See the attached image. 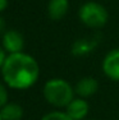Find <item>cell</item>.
I'll use <instances>...</instances> for the list:
<instances>
[{
    "label": "cell",
    "instance_id": "cell-1",
    "mask_svg": "<svg viewBox=\"0 0 119 120\" xmlns=\"http://www.w3.org/2000/svg\"><path fill=\"white\" fill-rule=\"evenodd\" d=\"M0 72L3 82L8 88L26 91L38 81L40 65L32 55L22 51L8 55Z\"/></svg>",
    "mask_w": 119,
    "mask_h": 120
},
{
    "label": "cell",
    "instance_id": "cell-2",
    "mask_svg": "<svg viewBox=\"0 0 119 120\" xmlns=\"http://www.w3.org/2000/svg\"><path fill=\"white\" fill-rule=\"evenodd\" d=\"M45 101L55 109H65L76 97L74 87L63 78H50L42 88Z\"/></svg>",
    "mask_w": 119,
    "mask_h": 120
},
{
    "label": "cell",
    "instance_id": "cell-3",
    "mask_svg": "<svg viewBox=\"0 0 119 120\" xmlns=\"http://www.w3.org/2000/svg\"><path fill=\"white\" fill-rule=\"evenodd\" d=\"M78 18L81 23L91 30H100L109 21L107 9L96 1H87L79 7Z\"/></svg>",
    "mask_w": 119,
    "mask_h": 120
},
{
    "label": "cell",
    "instance_id": "cell-4",
    "mask_svg": "<svg viewBox=\"0 0 119 120\" xmlns=\"http://www.w3.org/2000/svg\"><path fill=\"white\" fill-rule=\"evenodd\" d=\"M1 47L8 55L22 52L24 49V37L17 30H7L1 35Z\"/></svg>",
    "mask_w": 119,
    "mask_h": 120
},
{
    "label": "cell",
    "instance_id": "cell-5",
    "mask_svg": "<svg viewBox=\"0 0 119 120\" xmlns=\"http://www.w3.org/2000/svg\"><path fill=\"white\" fill-rule=\"evenodd\" d=\"M101 69L109 79L119 82V47L111 49L104 56L101 63Z\"/></svg>",
    "mask_w": 119,
    "mask_h": 120
},
{
    "label": "cell",
    "instance_id": "cell-6",
    "mask_svg": "<svg viewBox=\"0 0 119 120\" xmlns=\"http://www.w3.org/2000/svg\"><path fill=\"white\" fill-rule=\"evenodd\" d=\"M99 37L97 36H91V37H81L77 38L72 44L70 52L73 56H84L91 54L95 47L99 45Z\"/></svg>",
    "mask_w": 119,
    "mask_h": 120
},
{
    "label": "cell",
    "instance_id": "cell-7",
    "mask_svg": "<svg viewBox=\"0 0 119 120\" xmlns=\"http://www.w3.org/2000/svg\"><path fill=\"white\" fill-rule=\"evenodd\" d=\"M88 102L86 101V98H82V97H74L65 107V112L73 120H84L88 115Z\"/></svg>",
    "mask_w": 119,
    "mask_h": 120
},
{
    "label": "cell",
    "instance_id": "cell-8",
    "mask_svg": "<svg viewBox=\"0 0 119 120\" xmlns=\"http://www.w3.org/2000/svg\"><path fill=\"white\" fill-rule=\"evenodd\" d=\"M99 90V83L93 77H82L74 86V92L78 97L88 98L93 96Z\"/></svg>",
    "mask_w": 119,
    "mask_h": 120
},
{
    "label": "cell",
    "instance_id": "cell-9",
    "mask_svg": "<svg viewBox=\"0 0 119 120\" xmlns=\"http://www.w3.org/2000/svg\"><path fill=\"white\" fill-rule=\"evenodd\" d=\"M69 10L68 0H49L47 3V15L53 21H60L67 15Z\"/></svg>",
    "mask_w": 119,
    "mask_h": 120
},
{
    "label": "cell",
    "instance_id": "cell-10",
    "mask_svg": "<svg viewBox=\"0 0 119 120\" xmlns=\"http://www.w3.org/2000/svg\"><path fill=\"white\" fill-rule=\"evenodd\" d=\"M0 115L3 120H22L24 115V110L19 104L8 102L0 109Z\"/></svg>",
    "mask_w": 119,
    "mask_h": 120
},
{
    "label": "cell",
    "instance_id": "cell-11",
    "mask_svg": "<svg viewBox=\"0 0 119 120\" xmlns=\"http://www.w3.org/2000/svg\"><path fill=\"white\" fill-rule=\"evenodd\" d=\"M41 120H73L65 111H60V110H54L50 112L45 114L41 118Z\"/></svg>",
    "mask_w": 119,
    "mask_h": 120
},
{
    "label": "cell",
    "instance_id": "cell-12",
    "mask_svg": "<svg viewBox=\"0 0 119 120\" xmlns=\"http://www.w3.org/2000/svg\"><path fill=\"white\" fill-rule=\"evenodd\" d=\"M9 102V93H8V87L4 82H0V109L4 105Z\"/></svg>",
    "mask_w": 119,
    "mask_h": 120
},
{
    "label": "cell",
    "instance_id": "cell-13",
    "mask_svg": "<svg viewBox=\"0 0 119 120\" xmlns=\"http://www.w3.org/2000/svg\"><path fill=\"white\" fill-rule=\"evenodd\" d=\"M7 56H8V54L5 52L4 49L0 46V70H1V68H3V65H4L5 60H7Z\"/></svg>",
    "mask_w": 119,
    "mask_h": 120
},
{
    "label": "cell",
    "instance_id": "cell-14",
    "mask_svg": "<svg viewBox=\"0 0 119 120\" xmlns=\"http://www.w3.org/2000/svg\"><path fill=\"white\" fill-rule=\"evenodd\" d=\"M9 7V0H0V14L4 13Z\"/></svg>",
    "mask_w": 119,
    "mask_h": 120
},
{
    "label": "cell",
    "instance_id": "cell-15",
    "mask_svg": "<svg viewBox=\"0 0 119 120\" xmlns=\"http://www.w3.org/2000/svg\"><path fill=\"white\" fill-rule=\"evenodd\" d=\"M5 21H4V18L1 17V14H0V35H3V33L5 32Z\"/></svg>",
    "mask_w": 119,
    "mask_h": 120
},
{
    "label": "cell",
    "instance_id": "cell-16",
    "mask_svg": "<svg viewBox=\"0 0 119 120\" xmlns=\"http://www.w3.org/2000/svg\"><path fill=\"white\" fill-rule=\"evenodd\" d=\"M0 120H3V119H1V115H0Z\"/></svg>",
    "mask_w": 119,
    "mask_h": 120
}]
</instances>
